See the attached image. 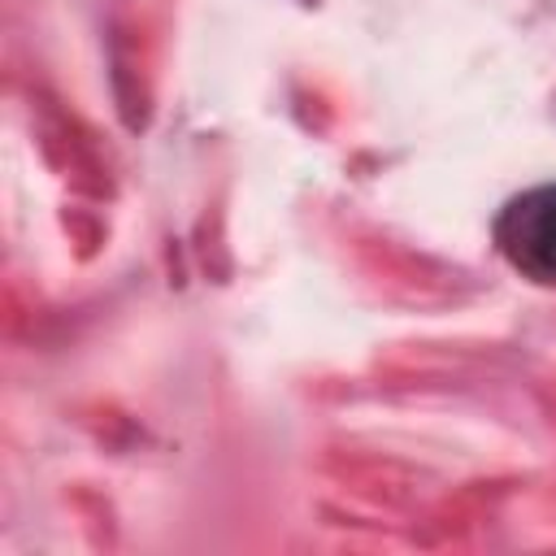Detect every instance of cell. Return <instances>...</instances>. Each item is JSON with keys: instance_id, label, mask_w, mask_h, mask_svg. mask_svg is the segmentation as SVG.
Returning a JSON list of instances; mask_svg holds the SVG:
<instances>
[{"instance_id": "6da1fadb", "label": "cell", "mask_w": 556, "mask_h": 556, "mask_svg": "<svg viewBox=\"0 0 556 556\" xmlns=\"http://www.w3.org/2000/svg\"><path fill=\"white\" fill-rule=\"evenodd\" d=\"M491 239L521 278L556 287V182H539L513 195L500 208Z\"/></svg>"}]
</instances>
